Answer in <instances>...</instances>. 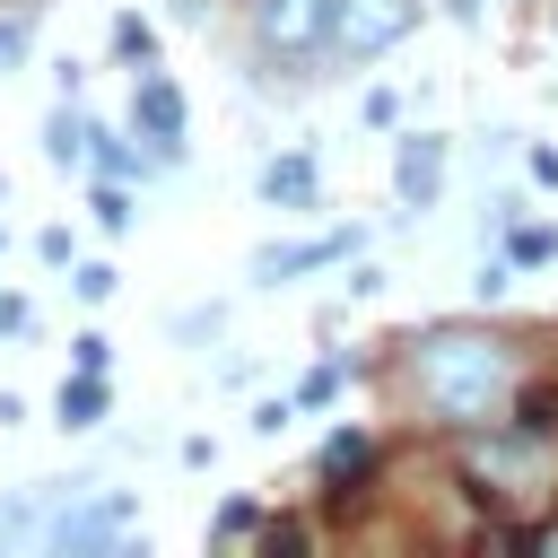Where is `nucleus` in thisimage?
<instances>
[{"mask_svg":"<svg viewBox=\"0 0 558 558\" xmlns=\"http://www.w3.org/2000/svg\"><path fill=\"white\" fill-rule=\"evenodd\" d=\"M401 384V410L436 436H480V427H506L514 418V392H523V349L488 323H436L401 349L392 366Z\"/></svg>","mask_w":558,"mask_h":558,"instance_id":"f257e3e1","label":"nucleus"},{"mask_svg":"<svg viewBox=\"0 0 558 558\" xmlns=\"http://www.w3.org/2000/svg\"><path fill=\"white\" fill-rule=\"evenodd\" d=\"M340 0H253V44L270 61H331Z\"/></svg>","mask_w":558,"mask_h":558,"instance_id":"f03ea898","label":"nucleus"},{"mask_svg":"<svg viewBox=\"0 0 558 558\" xmlns=\"http://www.w3.org/2000/svg\"><path fill=\"white\" fill-rule=\"evenodd\" d=\"M418 0H340L331 17V61H384L392 44H410Z\"/></svg>","mask_w":558,"mask_h":558,"instance_id":"7ed1b4c3","label":"nucleus"},{"mask_svg":"<svg viewBox=\"0 0 558 558\" xmlns=\"http://www.w3.org/2000/svg\"><path fill=\"white\" fill-rule=\"evenodd\" d=\"M131 131H140V148H148L157 166H183L192 105H183V87H174L166 70H148V78H140V96H131Z\"/></svg>","mask_w":558,"mask_h":558,"instance_id":"20e7f679","label":"nucleus"},{"mask_svg":"<svg viewBox=\"0 0 558 558\" xmlns=\"http://www.w3.org/2000/svg\"><path fill=\"white\" fill-rule=\"evenodd\" d=\"M131 497L122 488H70V514H52V549H122Z\"/></svg>","mask_w":558,"mask_h":558,"instance_id":"39448f33","label":"nucleus"},{"mask_svg":"<svg viewBox=\"0 0 558 558\" xmlns=\"http://www.w3.org/2000/svg\"><path fill=\"white\" fill-rule=\"evenodd\" d=\"M366 471H384V445H375L366 427H340V436H331V445L314 453V480H323V488H331L340 506H349V497L366 488Z\"/></svg>","mask_w":558,"mask_h":558,"instance_id":"423d86ee","label":"nucleus"},{"mask_svg":"<svg viewBox=\"0 0 558 558\" xmlns=\"http://www.w3.org/2000/svg\"><path fill=\"white\" fill-rule=\"evenodd\" d=\"M436 183H445V140H436V131H410V140L392 148V201H401V209H427Z\"/></svg>","mask_w":558,"mask_h":558,"instance_id":"0eeeda50","label":"nucleus"},{"mask_svg":"<svg viewBox=\"0 0 558 558\" xmlns=\"http://www.w3.org/2000/svg\"><path fill=\"white\" fill-rule=\"evenodd\" d=\"M340 253H357V235H349V227H340V235H305V244H262V253H253V279H262V288H279V279L331 270Z\"/></svg>","mask_w":558,"mask_h":558,"instance_id":"6e6552de","label":"nucleus"},{"mask_svg":"<svg viewBox=\"0 0 558 558\" xmlns=\"http://www.w3.org/2000/svg\"><path fill=\"white\" fill-rule=\"evenodd\" d=\"M262 192H270L279 209H314V201H323V166H314V148L270 157V166H262Z\"/></svg>","mask_w":558,"mask_h":558,"instance_id":"1a4fd4ad","label":"nucleus"},{"mask_svg":"<svg viewBox=\"0 0 558 558\" xmlns=\"http://www.w3.org/2000/svg\"><path fill=\"white\" fill-rule=\"evenodd\" d=\"M105 418H113V375L70 366V384H61V427H105Z\"/></svg>","mask_w":558,"mask_h":558,"instance_id":"9d476101","label":"nucleus"},{"mask_svg":"<svg viewBox=\"0 0 558 558\" xmlns=\"http://www.w3.org/2000/svg\"><path fill=\"white\" fill-rule=\"evenodd\" d=\"M87 166L113 174V183H131V174H148L157 157H148V148H122V140H105V131H87Z\"/></svg>","mask_w":558,"mask_h":558,"instance_id":"9b49d317","label":"nucleus"},{"mask_svg":"<svg viewBox=\"0 0 558 558\" xmlns=\"http://www.w3.org/2000/svg\"><path fill=\"white\" fill-rule=\"evenodd\" d=\"M262 532H270V523H262V506H253V497L218 506V523H209V541H218V549H235V541H262Z\"/></svg>","mask_w":558,"mask_h":558,"instance_id":"f8f14e48","label":"nucleus"},{"mask_svg":"<svg viewBox=\"0 0 558 558\" xmlns=\"http://www.w3.org/2000/svg\"><path fill=\"white\" fill-rule=\"evenodd\" d=\"M44 148H52V166H78V157H87V140H78V113H70V105L44 122Z\"/></svg>","mask_w":558,"mask_h":558,"instance_id":"ddd939ff","label":"nucleus"},{"mask_svg":"<svg viewBox=\"0 0 558 558\" xmlns=\"http://www.w3.org/2000/svg\"><path fill=\"white\" fill-rule=\"evenodd\" d=\"M506 253H514L523 270H541V262H558V227H514V235H506Z\"/></svg>","mask_w":558,"mask_h":558,"instance_id":"4468645a","label":"nucleus"},{"mask_svg":"<svg viewBox=\"0 0 558 558\" xmlns=\"http://www.w3.org/2000/svg\"><path fill=\"white\" fill-rule=\"evenodd\" d=\"M87 218H96V227H105V235H122V227H131V192H122V183H105V174H96V209H87Z\"/></svg>","mask_w":558,"mask_h":558,"instance_id":"2eb2a0df","label":"nucleus"},{"mask_svg":"<svg viewBox=\"0 0 558 558\" xmlns=\"http://www.w3.org/2000/svg\"><path fill=\"white\" fill-rule=\"evenodd\" d=\"M70 288H78V305H105L122 279H113V262H78V270H70Z\"/></svg>","mask_w":558,"mask_h":558,"instance_id":"dca6fc26","label":"nucleus"},{"mask_svg":"<svg viewBox=\"0 0 558 558\" xmlns=\"http://www.w3.org/2000/svg\"><path fill=\"white\" fill-rule=\"evenodd\" d=\"M70 366H87V375H113V349H105V331H78V340H70Z\"/></svg>","mask_w":558,"mask_h":558,"instance_id":"f3484780","label":"nucleus"},{"mask_svg":"<svg viewBox=\"0 0 558 558\" xmlns=\"http://www.w3.org/2000/svg\"><path fill=\"white\" fill-rule=\"evenodd\" d=\"M331 392H340V366H305V384H296V401H305V410H323Z\"/></svg>","mask_w":558,"mask_h":558,"instance_id":"a211bd4d","label":"nucleus"},{"mask_svg":"<svg viewBox=\"0 0 558 558\" xmlns=\"http://www.w3.org/2000/svg\"><path fill=\"white\" fill-rule=\"evenodd\" d=\"M357 113H366V131H392V122H401V96H392V87H375Z\"/></svg>","mask_w":558,"mask_h":558,"instance_id":"6ab92c4d","label":"nucleus"},{"mask_svg":"<svg viewBox=\"0 0 558 558\" xmlns=\"http://www.w3.org/2000/svg\"><path fill=\"white\" fill-rule=\"evenodd\" d=\"M113 52H122V61H148V26L122 17V26H113Z\"/></svg>","mask_w":558,"mask_h":558,"instance_id":"aec40b11","label":"nucleus"},{"mask_svg":"<svg viewBox=\"0 0 558 558\" xmlns=\"http://www.w3.org/2000/svg\"><path fill=\"white\" fill-rule=\"evenodd\" d=\"M26 44H35V35H26L17 17H0V70H17V61H26Z\"/></svg>","mask_w":558,"mask_h":558,"instance_id":"412c9836","label":"nucleus"},{"mask_svg":"<svg viewBox=\"0 0 558 558\" xmlns=\"http://www.w3.org/2000/svg\"><path fill=\"white\" fill-rule=\"evenodd\" d=\"M523 166H532V183H558V148H523Z\"/></svg>","mask_w":558,"mask_h":558,"instance_id":"4be33fe9","label":"nucleus"},{"mask_svg":"<svg viewBox=\"0 0 558 558\" xmlns=\"http://www.w3.org/2000/svg\"><path fill=\"white\" fill-rule=\"evenodd\" d=\"M26 323H35V314H26L17 296H0V340H9V331H26Z\"/></svg>","mask_w":558,"mask_h":558,"instance_id":"5701e85b","label":"nucleus"},{"mask_svg":"<svg viewBox=\"0 0 558 558\" xmlns=\"http://www.w3.org/2000/svg\"><path fill=\"white\" fill-rule=\"evenodd\" d=\"M445 9H462V17H480V9H488V0H445Z\"/></svg>","mask_w":558,"mask_h":558,"instance_id":"b1692460","label":"nucleus"}]
</instances>
